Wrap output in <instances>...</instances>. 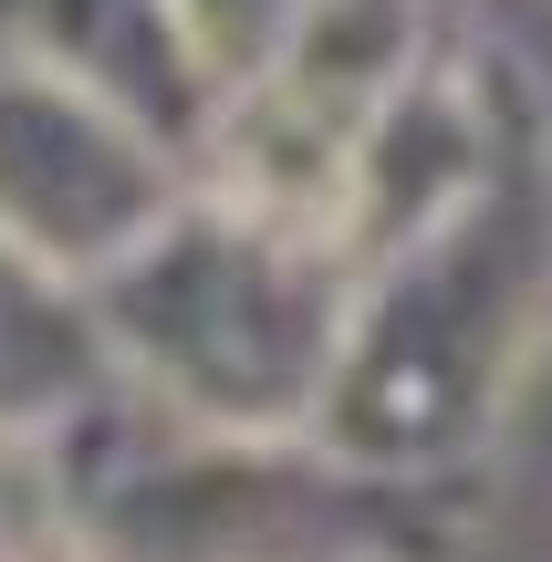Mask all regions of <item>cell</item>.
I'll return each instance as SVG.
<instances>
[{
    "label": "cell",
    "mask_w": 552,
    "mask_h": 562,
    "mask_svg": "<svg viewBox=\"0 0 552 562\" xmlns=\"http://www.w3.org/2000/svg\"><path fill=\"white\" fill-rule=\"evenodd\" d=\"M104 323L94 292L53 281L0 240V448H42L53 427H74L104 396Z\"/></svg>",
    "instance_id": "obj_2"
},
{
    "label": "cell",
    "mask_w": 552,
    "mask_h": 562,
    "mask_svg": "<svg viewBox=\"0 0 552 562\" xmlns=\"http://www.w3.org/2000/svg\"><path fill=\"white\" fill-rule=\"evenodd\" d=\"M178 220V178L167 146L74 74L32 63L11 42L0 53V240L53 281L94 292L136 261L157 229Z\"/></svg>",
    "instance_id": "obj_1"
}]
</instances>
